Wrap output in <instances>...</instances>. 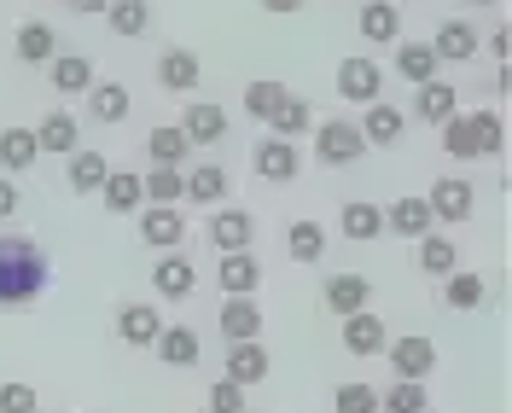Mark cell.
I'll use <instances>...</instances> for the list:
<instances>
[{
  "mask_svg": "<svg viewBox=\"0 0 512 413\" xmlns=\"http://www.w3.org/2000/svg\"><path fill=\"white\" fill-rule=\"evenodd\" d=\"M384 355H390V373H396V379H414V384H425V373L437 367V344H431L425 332L390 338V344H384Z\"/></svg>",
  "mask_w": 512,
  "mask_h": 413,
  "instance_id": "cell-3",
  "label": "cell"
},
{
  "mask_svg": "<svg viewBox=\"0 0 512 413\" xmlns=\"http://www.w3.org/2000/svg\"><path fill=\"white\" fill-rule=\"evenodd\" d=\"M216 280H222L227 297H256V286H262V268H256L251 251H227L222 268H216Z\"/></svg>",
  "mask_w": 512,
  "mask_h": 413,
  "instance_id": "cell-20",
  "label": "cell"
},
{
  "mask_svg": "<svg viewBox=\"0 0 512 413\" xmlns=\"http://www.w3.org/2000/svg\"><path fill=\"white\" fill-rule=\"evenodd\" d=\"M140 239L152 251H181V239H187L181 204H140Z\"/></svg>",
  "mask_w": 512,
  "mask_h": 413,
  "instance_id": "cell-4",
  "label": "cell"
},
{
  "mask_svg": "<svg viewBox=\"0 0 512 413\" xmlns=\"http://www.w3.org/2000/svg\"><path fill=\"white\" fill-rule=\"evenodd\" d=\"M140 192H146V204H181L187 198V175L181 169H152V175H140Z\"/></svg>",
  "mask_w": 512,
  "mask_h": 413,
  "instance_id": "cell-39",
  "label": "cell"
},
{
  "mask_svg": "<svg viewBox=\"0 0 512 413\" xmlns=\"http://www.w3.org/2000/svg\"><path fill=\"white\" fill-rule=\"evenodd\" d=\"M425 204H431V222L460 227L466 216H472V181H431Z\"/></svg>",
  "mask_w": 512,
  "mask_h": 413,
  "instance_id": "cell-11",
  "label": "cell"
},
{
  "mask_svg": "<svg viewBox=\"0 0 512 413\" xmlns=\"http://www.w3.org/2000/svg\"><path fill=\"white\" fill-rule=\"evenodd\" d=\"M70 6H76V12H105L111 0H70Z\"/></svg>",
  "mask_w": 512,
  "mask_h": 413,
  "instance_id": "cell-50",
  "label": "cell"
},
{
  "mask_svg": "<svg viewBox=\"0 0 512 413\" xmlns=\"http://www.w3.org/2000/svg\"><path fill=\"white\" fill-rule=\"evenodd\" d=\"M222 379H233L239 390L262 384L268 379V350H262V344H227V373Z\"/></svg>",
  "mask_w": 512,
  "mask_h": 413,
  "instance_id": "cell-23",
  "label": "cell"
},
{
  "mask_svg": "<svg viewBox=\"0 0 512 413\" xmlns=\"http://www.w3.org/2000/svg\"><path fill=\"white\" fill-rule=\"evenodd\" d=\"M466 6H495V0H466Z\"/></svg>",
  "mask_w": 512,
  "mask_h": 413,
  "instance_id": "cell-51",
  "label": "cell"
},
{
  "mask_svg": "<svg viewBox=\"0 0 512 413\" xmlns=\"http://www.w3.org/2000/svg\"><path fill=\"white\" fill-rule=\"evenodd\" d=\"M361 152H367V140H361L355 123H338V117H332V123L315 128V158L326 163V169H344V163H355Z\"/></svg>",
  "mask_w": 512,
  "mask_h": 413,
  "instance_id": "cell-5",
  "label": "cell"
},
{
  "mask_svg": "<svg viewBox=\"0 0 512 413\" xmlns=\"http://www.w3.org/2000/svg\"><path fill=\"white\" fill-rule=\"evenodd\" d=\"M320 251H326V227L320 222H291L286 227V256L291 262H320Z\"/></svg>",
  "mask_w": 512,
  "mask_h": 413,
  "instance_id": "cell-37",
  "label": "cell"
},
{
  "mask_svg": "<svg viewBox=\"0 0 512 413\" xmlns=\"http://www.w3.org/2000/svg\"><path fill=\"white\" fill-rule=\"evenodd\" d=\"M402 123H408V117H402V111H396V105H384V99H373V105H367V117H361V140H367V146H396V140H402Z\"/></svg>",
  "mask_w": 512,
  "mask_h": 413,
  "instance_id": "cell-27",
  "label": "cell"
},
{
  "mask_svg": "<svg viewBox=\"0 0 512 413\" xmlns=\"http://www.w3.org/2000/svg\"><path fill=\"white\" fill-rule=\"evenodd\" d=\"M47 251L24 239V233H0V309H18V303H35L47 291Z\"/></svg>",
  "mask_w": 512,
  "mask_h": 413,
  "instance_id": "cell-1",
  "label": "cell"
},
{
  "mask_svg": "<svg viewBox=\"0 0 512 413\" xmlns=\"http://www.w3.org/2000/svg\"><path fill=\"white\" fill-rule=\"evenodd\" d=\"M47 70H53V88H59V94H88V88L99 82L88 53H53V59H47Z\"/></svg>",
  "mask_w": 512,
  "mask_h": 413,
  "instance_id": "cell-19",
  "label": "cell"
},
{
  "mask_svg": "<svg viewBox=\"0 0 512 413\" xmlns=\"http://www.w3.org/2000/svg\"><path fill=\"white\" fill-rule=\"evenodd\" d=\"M251 163H256V175L262 181H297V169H303V152L291 146V140H256V152H251Z\"/></svg>",
  "mask_w": 512,
  "mask_h": 413,
  "instance_id": "cell-9",
  "label": "cell"
},
{
  "mask_svg": "<svg viewBox=\"0 0 512 413\" xmlns=\"http://www.w3.org/2000/svg\"><path fill=\"white\" fill-rule=\"evenodd\" d=\"M18 204H24L18 181H12V175H0V222H12V216H18Z\"/></svg>",
  "mask_w": 512,
  "mask_h": 413,
  "instance_id": "cell-47",
  "label": "cell"
},
{
  "mask_svg": "<svg viewBox=\"0 0 512 413\" xmlns=\"http://www.w3.org/2000/svg\"><path fill=\"white\" fill-rule=\"evenodd\" d=\"M251 239H256L251 210H239V204H216V216H210V245L227 256V251H251Z\"/></svg>",
  "mask_w": 512,
  "mask_h": 413,
  "instance_id": "cell-7",
  "label": "cell"
},
{
  "mask_svg": "<svg viewBox=\"0 0 512 413\" xmlns=\"http://www.w3.org/2000/svg\"><path fill=\"white\" fill-rule=\"evenodd\" d=\"M454 111H460V94H454L448 82H425V88L414 94V117H419V123H437V128H443Z\"/></svg>",
  "mask_w": 512,
  "mask_h": 413,
  "instance_id": "cell-31",
  "label": "cell"
},
{
  "mask_svg": "<svg viewBox=\"0 0 512 413\" xmlns=\"http://www.w3.org/2000/svg\"><path fill=\"white\" fill-rule=\"evenodd\" d=\"M338 94L350 99V105H373V99H384V70H379V59L355 53V59L338 64Z\"/></svg>",
  "mask_w": 512,
  "mask_h": 413,
  "instance_id": "cell-6",
  "label": "cell"
},
{
  "mask_svg": "<svg viewBox=\"0 0 512 413\" xmlns=\"http://www.w3.org/2000/svg\"><path fill=\"white\" fill-rule=\"evenodd\" d=\"M35 158H41L35 128H0V175H24Z\"/></svg>",
  "mask_w": 512,
  "mask_h": 413,
  "instance_id": "cell-28",
  "label": "cell"
},
{
  "mask_svg": "<svg viewBox=\"0 0 512 413\" xmlns=\"http://www.w3.org/2000/svg\"><path fill=\"white\" fill-rule=\"evenodd\" d=\"M332 413H379V390H373V384H361V379L338 384V396H332Z\"/></svg>",
  "mask_w": 512,
  "mask_h": 413,
  "instance_id": "cell-43",
  "label": "cell"
},
{
  "mask_svg": "<svg viewBox=\"0 0 512 413\" xmlns=\"http://www.w3.org/2000/svg\"><path fill=\"white\" fill-rule=\"evenodd\" d=\"M158 332H163V315L152 303H123V309H117V338H123V344L146 350V344H158Z\"/></svg>",
  "mask_w": 512,
  "mask_h": 413,
  "instance_id": "cell-13",
  "label": "cell"
},
{
  "mask_svg": "<svg viewBox=\"0 0 512 413\" xmlns=\"http://www.w3.org/2000/svg\"><path fill=\"white\" fill-rule=\"evenodd\" d=\"M268 128H274V140H291V134H309V128H315V111H309V99L286 94V99H280V111L268 117Z\"/></svg>",
  "mask_w": 512,
  "mask_h": 413,
  "instance_id": "cell-35",
  "label": "cell"
},
{
  "mask_svg": "<svg viewBox=\"0 0 512 413\" xmlns=\"http://www.w3.org/2000/svg\"><path fill=\"white\" fill-rule=\"evenodd\" d=\"M99 198H105L111 216H134V210L146 204V192H140V175H134V169H111L105 187H99Z\"/></svg>",
  "mask_w": 512,
  "mask_h": 413,
  "instance_id": "cell-26",
  "label": "cell"
},
{
  "mask_svg": "<svg viewBox=\"0 0 512 413\" xmlns=\"http://www.w3.org/2000/svg\"><path fill=\"white\" fill-rule=\"evenodd\" d=\"M489 47H495V59H507V53H512V35L495 30V35H489Z\"/></svg>",
  "mask_w": 512,
  "mask_h": 413,
  "instance_id": "cell-49",
  "label": "cell"
},
{
  "mask_svg": "<svg viewBox=\"0 0 512 413\" xmlns=\"http://www.w3.org/2000/svg\"><path fill=\"white\" fill-rule=\"evenodd\" d=\"M152 350L163 355V367H198V332H192L187 320H163Z\"/></svg>",
  "mask_w": 512,
  "mask_h": 413,
  "instance_id": "cell-16",
  "label": "cell"
},
{
  "mask_svg": "<svg viewBox=\"0 0 512 413\" xmlns=\"http://www.w3.org/2000/svg\"><path fill=\"white\" fill-rule=\"evenodd\" d=\"M390 344V326H384L373 309H361V315H344V350L350 355H379Z\"/></svg>",
  "mask_w": 512,
  "mask_h": 413,
  "instance_id": "cell-15",
  "label": "cell"
},
{
  "mask_svg": "<svg viewBox=\"0 0 512 413\" xmlns=\"http://www.w3.org/2000/svg\"><path fill=\"white\" fill-rule=\"evenodd\" d=\"M320 297H326L332 315H361V309L373 303V280H367V274H332V280L320 286Z\"/></svg>",
  "mask_w": 512,
  "mask_h": 413,
  "instance_id": "cell-12",
  "label": "cell"
},
{
  "mask_svg": "<svg viewBox=\"0 0 512 413\" xmlns=\"http://www.w3.org/2000/svg\"><path fill=\"white\" fill-rule=\"evenodd\" d=\"M53 53H59V35H53V24H41V18L18 24V59H24V64H47Z\"/></svg>",
  "mask_w": 512,
  "mask_h": 413,
  "instance_id": "cell-34",
  "label": "cell"
},
{
  "mask_svg": "<svg viewBox=\"0 0 512 413\" xmlns=\"http://www.w3.org/2000/svg\"><path fill=\"white\" fill-rule=\"evenodd\" d=\"M35 146H41V152H53V158L82 152V146H76V117H70V111H47V117L35 123Z\"/></svg>",
  "mask_w": 512,
  "mask_h": 413,
  "instance_id": "cell-25",
  "label": "cell"
},
{
  "mask_svg": "<svg viewBox=\"0 0 512 413\" xmlns=\"http://www.w3.org/2000/svg\"><path fill=\"white\" fill-rule=\"evenodd\" d=\"M414 256H419V274H431V280H448V274L460 268V251H454L448 233H425V239H414Z\"/></svg>",
  "mask_w": 512,
  "mask_h": 413,
  "instance_id": "cell-22",
  "label": "cell"
},
{
  "mask_svg": "<svg viewBox=\"0 0 512 413\" xmlns=\"http://www.w3.org/2000/svg\"><path fill=\"white\" fill-rule=\"evenodd\" d=\"M396 76L414 82V88L437 82V53H431V41H396Z\"/></svg>",
  "mask_w": 512,
  "mask_h": 413,
  "instance_id": "cell-24",
  "label": "cell"
},
{
  "mask_svg": "<svg viewBox=\"0 0 512 413\" xmlns=\"http://www.w3.org/2000/svg\"><path fill=\"white\" fill-rule=\"evenodd\" d=\"M256 332H262V309H256V297H227L222 303V338L227 344H256Z\"/></svg>",
  "mask_w": 512,
  "mask_h": 413,
  "instance_id": "cell-18",
  "label": "cell"
},
{
  "mask_svg": "<svg viewBox=\"0 0 512 413\" xmlns=\"http://www.w3.org/2000/svg\"><path fill=\"white\" fill-rule=\"evenodd\" d=\"M210 413H245V390L233 379H216L210 384Z\"/></svg>",
  "mask_w": 512,
  "mask_h": 413,
  "instance_id": "cell-46",
  "label": "cell"
},
{
  "mask_svg": "<svg viewBox=\"0 0 512 413\" xmlns=\"http://www.w3.org/2000/svg\"><path fill=\"white\" fill-rule=\"evenodd\" d=\"M384 233H402V239H425L431 233V204L408 192V198H396L390 210H384Z\"/></svg>",
  "mask_w": 512,
  "mask_h": 413,
  "instance_id": "cell-14",
  "label": "cell"
},
{
  "mask_svg": "<svg viewBox=\"0 0 512 413\" xmlns=\"http://www.w3.org/2000/svg\"><path fill=\"white\" fill-rule=\"evenodd\" d=\"M105 18H111V30H117V35L134 41V35H146V24H152V6H146V0H111V6H105Z\"/></svg>",
  "mask_w": 512,
  "mask_h": 413,
  "instance_id": "cell-41",
  "label": "cell"
},
{
  "mask_svg": "<svg viewBox=\"0 0 512 413\" xmlns=\"http://www.w3.org/2000/svg\"><path fill=\"white\" fill-rule=\"evenodd\" d=\"M507 146L501 111H454L443 123V152L448 158H495Z\"/></svg>",
  "mask_w": 512,
  "mask_h": 413,
  "instance_id": "cell-2",
  "label": "cell"
},
{
  "mask_svg": "<svg viewBox=\"0 0 512 413\" xmlns=\"http://www.w3.org/2000/svg\"><path fill=\"white\" fill-rule=\"evenodd\" d=\"M338 227H344V239L367 245V239H379V233H384V210H379V204H367V198H350V204H344V216H338Z\"/></svg>",
  "mask_w": 512,
  "mask_h": 413,
  "instance_id": "cell-30",
  "label": "cell"
},
{
  "mask_svg": "<svg viewBox=\"0 0 512 413\" xmlns=\"http://www.w3.org/2000/svg\"><path fill=\"white\" fill-rule=\"evenodd\" d=\"M128 105H134V99H128L123 82H94V88H88V117H94V123H123Z\"/></svg>",
  "mask_w": 512,
  "mask_h": 413,
  "instance_id": "cell-33",
  "label": "cell"
},
{
  "mask_svg": "<svg viewBox=\"0 0 512 413\" xmlns=\"http://www.w3.org/2000/svg\"><path fill=\"white\" fill-rule=\"evenodd\" d=\"M198 76H204V64H198L192 47H169V53L158 59V82L169 88V94H192V88H198Z\"/></svg>",
  "mask_w": 512,
  "mask_h": 413,
  "instance_id": "cell-17",
  "label": "cell"
},
{
  "mask_svg": "<svg viewBox=\"0 0 512 413\" xmlns=\"http://www.w3.org/2000/svg\"><path fill=\"white\" fill-rule=\"evenodd\" d=\"M146 158H152V169H181L192 158V140L181 128H152L146 134Z\"/></svg>",
  "mask_w": 512,
  "mask_h": 413,
  "instance_id": "cell-29",
  "label": "cell"
},
{
  "mask_svg": "<svg viewBox=\"0 0 512 413\" xmlns=\"http://www.w3.org/2000/svg\"><path fill=\"white\" fill-rule=\"evenodd\" d=\"M187 198L192 204H222L227 198V169L222 163H198L187 175Z\"/></svg>",
  "mask_w": 512,
  "mask_h": 413,
  "instance_id": "cell-36",
  "label": "cell"
},
{
  "mask_svg": "<svg viewBox=\"0 0 512 413\" xmlns=\"http://www.w3.org/2000/svg\"><path fill=\"white\" fill-rule=\"evenodd\" d=\"M379 413H431V396H425V384L396 379V384L379 396Z\"/></svg>",
  "mask_w": 512,
  "mask_h": 413,
  "instance_id": "cell-38",
  "label": "cell"
},
{
  "mask_svg": "<svg viewBox=\"0 0 512 413\" xmlns=\"http://www.w3.org/2000/svg\"><path fill=\"white\" fill-rule=\"evenodd\" d=\"M105 175H111V163L99 152H70V192H99Z\"/></svg>",
  "mask_w": 512,
  "mask_h": 413,
  "instance_id": "cell-42",
  "label": "cell"
},
{
  "mask_svg": "<svg viewBox=\"0 0 512 413\" xmlns=\"http://www.w3.org/2000/svg\"><path fill=\"white\" fill-rule=\"evenodd\" d=\"M361 41H396L402 35V12L390 6V0H361Z\"/></svg>",
  "mask_w": 512,
  "mask_h": 413,
  "instance_id": "cell-32",
  "label": "cell"
},
{
  "mask_svg": "<svg viewBox=\"0 0 512 413\" xmlns=\"http://www.w3.org/2000/svg\"><path fill=\"white\" fill-rule=\"evenodd\" d=\"M280 99H286V88H280V82H251V88H245V117L268 123V117L280 111Z\"/></svg>",
  "mask_w": 512,
  "mask_h": 413,
  "instance_id": "cell-44",
  "label": "cell"
},
{
  "mask_svg": "<svg viewBox=\"0 0 512 413\" xmlns=\"http://www.w3.org/2000/svg\"><path fill=\"white\" fill-rule=\"evenodd\" d=\"M152 286H158L163 303H181V297H192V286H198V268H192L187 251H163L158 268H152Z\"/></svg>",
  "mask_w": 512,
  "mask_h": 413,
  "instance_id": "cell-8",
  "label": "cell"
},
{
  "mask_svg": "<svg viewBox=\"0 0 512 413\" xmlns=\"http://www.w3.org/2000/svg\"><path fill=\"white\" fill-rule=\"evenodd\" d=\"M262 12H286L291 18V12H303V0H262Z\"/></svg>",
  "mask_w": 512,
  "mask_h": 413,
  "instance_id": "cell-48",
  "label": "cell"
},
{
  "mask_svg": "<svg viewBox=\"0 0 512 413\" xmlns=\"http://www.w3.org/2000/svg\"><path fill=\"white\" fill-rule=\"evenodd\" d=\"M431 53H437V64H466L472 53H478V35H472V24H466V18H448V24H437Z\"/></svg>",
  "mask_w": 512,
  "mask_h": 413,
  "instance_id": "cell-21",
  "label": "cell"
},
{
  "mask_svg": "<svg viewBox=\"0 0 512 413\" xmlns=\"http://www.w3.org/2000/svg\"><path fill=\"white\" fill-rule=\"evenodd\" d=\"M181 134H187L192 146H216L227 134V111L222 105H210V99H187V111H181Z\"/></svg>",
  "mask_w": 512,
  "mask_h": 413,
  "instance_id": "cell-10",
  "label": "cell"
},
{
  "mask_svg": "<svg viewBox=\"0 0 512 413\" xmlns=\"http://www.w3.org/2000/svg\"><path fill=\"white\" fill-rule=\"evenodd\" d=\"M0 413H41V396H35L30 384L6 379L0 384Z\"/></svg>",
  "mask_w": 512,
  "mask_h": 413,
  "instance_id": "cell-45",
  "label": "cell"
},
{
  "mask_svg": "<svg viewBox=\"0 0 512 413\" xmlns=\"http://www.w3.org/2000/svg\"><path fill=\"white\" fill-rule=\"evenodd\" d=\"M483 297H489L483 274H460V268H454V274L443 280V303H448V309H478Z\"/></svg>",
  "mask_w": 512,
  "mask_h": 413,
  "instance_id": "cell-40",
  "label": "cell"
}]
</instances>
